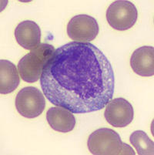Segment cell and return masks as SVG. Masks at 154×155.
<instances>
[{
	"label": "cell",
	"mask_w": 154,
	"mask_h": 155,
	"mask_svg": "<svg viewBox=\"0 0 154 155\" xmlns=\"http://www.w3.org/2000/svg\"><path fill=\"white\" fill-rule=\"evenodd\" d=\"M45 97L73 114L103 109L113 99L115 77L104 53L90 43L71 42L55 50L40 77Z\"/></svg>",
	"instance_id": "cell-1"
},
{
	"label": "cell",
	"mask_w": 154,
	"mask_h": 155,
	"mask_svg": "<svg viewBox=\"0 0 154 155\" xmlns=\"http://www.w3.org/2000/svg\"><path fill=\"white\" fill-rule=\"evenodd\" d=\"M87 146L94 155H135L129 145L123 143L120 136L113 130L100 128L89 137Z\"/></svg>",
	"instance_id": "cell-2"
},
{
	"label": "cell",
	"mask_w": 154,
	"mask_h": 155,
	"mask_svg": "<svg viewBox=\"0 0 154 155\" xmlns=\"http://www.w3.org/2000/svg\"><path fill=\"white\" fill-rule=\"evenodd\" d=\"M54 46L41 43L19 60L18 70L25 82L34 83L40 80L42 70L55 52Z\"/></svg>",
	"instance_id": "cell-3"
},
{
	"label": "cell",
	"mask_w": 154,
	"mask_h": 155,
	"mask_svg": "<svg viewBox=\"0 0 154 155\" xmlns=\"http://www.w3.org/2000/svg\"><path fill=\"white\" fill-rule=\"evenodd\" d=\"M138 12L135 5L126 0H117L106 10V19L110 26L120 31L129 29L135 25Z\"/></svg>",
	"instance_id": "cell-4"
},
{
	"label": "cell",
	"mask_w": 154,
	"mask_h": 155,
	"mask_svg": "<svg viewBox=\"0 0 154 155\" xmlns=\"http://www.w3.org/2000/svg\"><path fill=\"white\" fill-rule=\"evenodd\" d=\"M15 107L20 115L26 118H36L43 112L46 107L45 97L39 89L27 87L16 95Z\"/></svg>",
	"instance_id": "cell-5"
},
{
	"label": "cell",
	"mask_w": 154,
	"mask_h": 155,
	"mask_svg": "<svg viewBox=\"0 0 154 155\" xmlns=\"http://www.w3.org/2000/svg\"><path fill=\"white\" fill-rule=\"evenodd\" d=\"M100 32L95 18L88 15H77L67 25V34L74 42L90 43L95 39Z\"/></svg>",
	"instance_id": "cell-6"
},
{
	"label": "cell",
	"mask_w": 154,
	"mask_h": 155,
	"mask_svg": "<svg viewBox=\"0 0 154 155\" xmlns=\"http://www.w3.org/2000/svg\"><path fill=\"white\" fill-rule=\"evenodd\" d=\"M105 107L104 117L106 120L114 127H125L134 118L133 107L124 98L111 100Z\"/></svg>",
	"instance_id": "cell-7"
},
{
	"label": "cell",
	"mask_w": 154,
	"mask_h": 155,
	"mask_svg": "<svg viewBox=\"0 0 154 155\" xmlns=\"http://www.w3.org/2000/svg\"><path fill=\"white\" fill-rule=\"evenodd\" d=\"M15 37L19 46L32 50L41 44V29L33 21H22L15 28Z\"/></svg>",
	"instance_id": "cell-8"
},
{
	"label": "cell",
	"mask_w": 154,
	"mask_h": 155,
	"mask_svg": "<svg viewBox=\"0 0 154 155\" xmlns=\"http://www.w3.org/2000/svg\"><path fill=\"white\" fill-rule=\"evenodd\" d=\"M130 66L133 70L141 77L154 75V48L142 46L136 50L131 56Z\"/></svg>",
	"instance_id": "cell-9"
},
{
	"label": "cell",
	"mask_w": 154,
	"mask_h": 155,
	"mask_svg": "<svg viewBox=\"0 0 154 155\" xmlns=\"http://www.w3.org/2000/svg\"><path fill=\"white\" fill-rule=\"evenodd\" d=\"M46 120L54 130L61 133L72 131L76 125L73 113L58 106L49 108L46 114Z\"/></svg>",
	"instance_id": "cell-10"
},
{
	"label": "cell",
	"mask_w": 154,
	"mask_h": 155,
	"mask_svg": "<svg viewBox=\"0 0 154 155\" xmlns=\"http://www.w3.org/2000/svg\"><path fill=\"white\" fill-rule=\"evenodd\" d=\"M19 83V70L15 65L8 60H0V93L7 94L13 92Z\"/></svg>",
	"instance_id": "cell-11"
},
{
	"label": "cell",
	"mask_w": 154,
	"mask_h": 155,
	"mask_svg": "<svg viewBox=\"0 0 154 155\" xmlns=\"http://www.w3.org/2000/svg\"><path fill=\"white\" fill-rule=\"evenodd\" d=\"M129 140L139 155H153L154 143L144 131H134L131 134Z\"/></svg>",
	"instance_id": "cell-12"
}]
</instances>
